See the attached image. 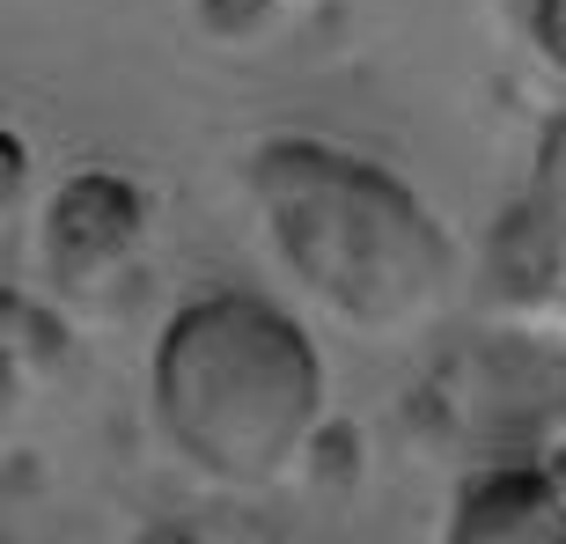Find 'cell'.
I'll list each match as a JSON object with an SVG mask.
<instances>
[{"label": "cell", "mask_w": 566, "mask_h": 544, "mask_svg": "<svg viewBox=\"0 0 566 544\" xmlns=\"http://www.w3.org/2000/svg\"><path fill=\"white\" fill-rule=\"evenodd\" d=\"M155 419L213 485H273L324 419V354L280 302L243 287L199 294L155 338Z\"/></svg>", "instance_id": "obj_1"}, {"label": "cell", "mask_w": 566, "mask_h": 544, "mask_svg": "<svg viewBox=\"0 0 566 544\" xmlns=\"http://www.w3.org/2000/svg\"><path fill=\"white\" fill-rule=\"evenodd\" d=\"M251 199L280 265L360 332H405L449 287V236L405 177L332 140H265Z\"/></svg>", "instance_id": "obj_2"}, {"label": "cell", "mask_w": 566, "mask_h": 544, "mask_svg": "<svg viewBox=\"0 0 566 544\" xmlns=\"http://www.w3.org/2000/svg\"><path fill=\"white\" fill-rule=\"evenodd\" d=\"M147 251V191L118 169H82L44 207V265L66 294L126 287Z\"/></svg>", "instance_id": "obj_3"}, {"label": "cell", "mask_w": 566, "mask_h": 544, "mask_svg": "<svg viewBox=\"0 0 566 544\" xmlns=\"http://www.w3.org/2000/svg\"><path fill=\"white\" fill-rule=\"evenodd\" d=\"M457 537H566V501L537 471H485L457 508Z\"/></svg>", "instance_id": "obj_4"}, {"label": "cell", "mask_w": 566, "mask_h": 544, "mask_svg": "<svg viewBox=\"0 0 566 544\" xmlns=\"http://www.w3.org/2000/svg\"><path fill=\"white\" fill-rule=\"evenodd\" d=\"M280 8H287V0H199V22H207L213 38L243 44V38H258V30H265Z\"/></svg>", "instance_id": "obj_5"}, {"label": "cell", "mask_w": 566, "mask_h": 544, "mask_svg": "<svg viewBox=\"0 0 566 544\" xmlns=\"http://www.w3.org/2000/svg\"><path fill=\"white\" fill-rule=\"evenodd\" d=\"M22 191H30V147L0 126V243H8V229L22 213Z\"/></svg>", "instance_id": "obj_6"}, {"label": "cell", "mask_w": 566, "mask_h": 544, "mask_svg": "<svg viewBox=\"0 0 566 544\" xmlns=\"http://www.w3.org/2000/svg\"><path fill=\"white\" fill-rule=\"evenodd\" d=\"M15 302L0 294V427H8V412L22 405V338H15Z\"/></svg>", "instance_id": "obj_7"}, {"label": "cell", "mask_w": 566, "mask_h": 544, "mask_svg": "<svg viewBox=\"0 0 566 544\" xmlns=\"http://www.w3.org/2000/svg\"><path fill=\"white\" fill-rule=\"evenodd\" d=\"M530 22H537L552 60H566V0H530Z\"/></svg>", "instance_id": "obj_8"}]
</instances>
